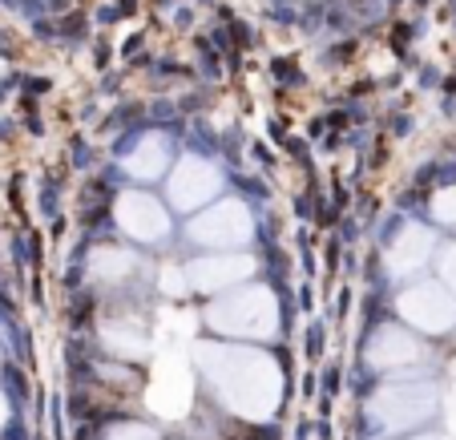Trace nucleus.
<instances>
[{
	"label": "nucleus",
	"instance_id": "4",
	"mask_svg": "<svg viewBox=\"0 0 456 440\" xmlns=\"http://www.w3.org/2000/svg\"><path fill=\"white\" fill-rule=\"evenodd\" d=\"M250 234H255V222H250L246 202H239V198H227L218 206H206L202 214L190 218V239L198 246H210V251H234Z\"/></svg>",
	"mask_w": 456,
	"mask_h": 440
},
{
	"label": "nucleus",
	"instance_id": "2",
	"mask_svg": "<svg viewBox=\"0 0 456 440\" xmlns=\"http://www.w3.org/2000/svg\"><path fill=\"white\" fill-rule=\"evenodd\" d=\"M279 319L283 315L275 291L259 283H239L206 307V327L218 331L222 340H275Z\"/></svg>",
	"mask_w": 456,
	"mask_h": 440
},
{
	"label": "nucleus",
	"instance_id": "13",
	"mask_svg": "<svg viewBox=\"0 0 456 440\" xmlns=\"http://www.w3.org/2000/svg\"><path fill=\"white\" fill-rule=\"evenodd\" d=\"M101 343L121 359H142L149 352V331L138 319H109L101 327Z\"/></svg>",
	"mask_w": 456,
	"mask_h": 440
},
{
	"label": "nucleus",
	"instance_id": "7",
	"mask_svg": "<svg viewBox=\"0 0 456 440\" xmlns=\"http://www.w3.org/2000/svg\"><path fill=\"white\" fill-rule=\"evenodd\" d=\"M222 186V174L210 158H198V154H186L178 162V170H170V202L178 211H198L206 206Z\"/></svg>",
	"mask_w": 456,
	"mask_h": 440
},
{
	"label": "nucleus",
	"instance_id": "19",
	"mask_svg": "<svg viewBox=\"0 0 456 440\" xmlns=\"http://www.w3.org/2000/svg\"><path fill=\"white\" fill-rule=\"evenodd\" d=\"M4 424H8V400L0 396V428H4Z\"/></svg>",
	"mask_w": 456,
	"mask_h": 440
},
{
	"label": "nucleus",
	"instance_id": "12",
	"mask_svg": "<svg viewBox=\"0 0 456 440\" xmlns=\"http://www.w3.org/2000/svg\"><path fill=\"white\" fill-rule=\"evenodd\" d=\"M149 408L162 416H182L190 408V375L182 364H166V372H158L149 388Z\"/></svg>",
	"mask_w": 456,
	"mask_h": 440
},
{
	"label": "nucleus",
	"instance_id": "11",
	"mask_svg": "<svg viewBox=\"0 0 456 440\" xmlns=\"http://www.w3.org/2000/svg\"><path fill=\"white\" fill-rule=\"evenodd\" d=\"M166 166H170V138H162V133H146V138H138V142L121 154V170L138 182L162 178Z\"/></svg>",
	"mask_w": 456,
	"mask_h": 440
},
{
	"label": "nucleus",
	"instance_id": "18",
	"mask_svg": "<svg viewBox=\"0 0 456 440\" xmlns=\"http://www.w3.org/2000/svg\"><path fill=\"white\" fill-rule=\"evenodd\" d=\"M162 287H166V291H174V295H178L182 287H186V279H178L174 271H162Z\"/></svg>",
	"mask_w": 456,
	"mask_h": 440
},
{
	"label": "nucleus",
	"instance_id": "1",
	"mask_svg": "<svg viewBox=\"0 0 456 440\" xmlns=\"http://www.w3.org/2000/svg\"><path fill=\"white\" fill-rule=\"evenodd\" d=\"M194 368L206 380V388L218 396V404L243 416V420H271L283 400V372L259 347L246 343H198Z\"/></svg>",
	"mask_w": 456,
	"mask_h": 440
},
{
	"label": "nucleus",
	"instance_id": "15",
	"mask_svg": "<svg viewBox=\"0 0 456 440\" xmlns=\"http://www.w3.org/2000/svg\"><path fill=\"white\" fill-rule=\"evenodd\" d=\"M432 214H436L440 222H448V227H456V186H448V190H440L436 202H432Z\"/></svg>",
	"mask_w": 456,
	"mask_h": 440
},
{
	"label": "nucleus",
	"instance_id": "10",
	"mask_svg": "<svg viewBox=\"0 0 456 440\" xmlns=\"http://www.w3.org/2000/svg\"><path fill=\"white\" fill-rule=\"evenodd\" d=\"M432 246H436V239H432V230H428V227H420V222H408V227H400V234H391L388 255H384V262H388V275H391V279L416 275L424 262H428Z\"/></svg>",
	"mask_w": 456,
	"mask_h": 440
},
{
	"label": "nucleus",
	"instance_id": "3",
	"mask_svg": "<svg viewBox=\"0 0 456 440\" xmlns=\"http://www.w3.org/2000/svg\"><path fill=\"white\" fill-rule=\"evenodd\" d=\"M440 408V388L432 380H391L368 400V420L380 432H408L432 420Z\"/></svg>",
	"mask_w": 456,
	"mask_h": 440
},
{
	"label": "nucleus",
	"instance_id": "17",
	"mask_svg": "<svg viewBox=\"0 0 456 440\" xmlns=\"http://www.w3.org/2000/svg\"><path fill=\"white\" fill-rule=\"evenodd\" d=\"M440 279H444L448 295L456 299V246H448V251H444V259H440Z\"/></svg>",
	"mask_w": 456,
	"mask_h": 440
},
{
	"label": "nucleus",
	"instance_id": "14",
	"mask_svg": "<svg viewBox=\"0 0 456 440\" xmlns=\"http://www.w3.org/2000/svg\"><path fill=\"white\" fill-rule=\"evenodd\" d=\"M138 271V259H133L130 251H117V246H101L89 255V275L98 279V283H121V279H130Z\"/></svg>",
	"mask_w": 456,
	"mask_h": 440
},
{
	"label": "nucleus",
	"instance_id": "8",
	"mask_svg": "<svg viewBox=\"0 0 456 440\" xmlns=\"http://www.w3.org/2000/svg\"><path fill=\"white\" fill-rule=\"evenodd\" d=\"M250 275H255V259L250 255H230V251L186 262V287L206 291V295H222L230 287L246 283Z\"/></svg>",
	"mask_w": 456,
	"mask_h": 440
},
{
	"label": "nucleus",
	"instance_id": "5",
	"mask_svg": "<svg viewBox=\"0 0 456 440\" xmlns=\"http://www.w3.org/2000/svg\"><path fill=\"white\" fill-rule=\"evenodd\" d=\"M396 307L404 315V324H412L424 335H444L456 327V299L444 283H412L396 299Z\"/></svg>",
	"mask_w": 456,
	"mask_h": 440
},
{
	"label": "nucleus",
	"instance_id": "16",
	"mask_svg": "<svg viewBox=\"0 0 456 440\" xmlns=\"http://www.w3.org/2000/svg\"><path fill=\"white\" fill-rule=\"evenodd\" d=\"M105 440H158V432L146 424H117V428H109Z\"/></svg>",
	"mask_w": 456,
	"mask_h": 440
},
{
	"label": "nucleus",
	"instance_id": "9",
	"mask_svg": "<svg viewBox=\"0 0 456 440\" xmlns=\"http://www.w3.org/2000/svg\"><path fill=\"white\" fill-rule=\"evenodd\" d=\"M420 359H424V343L396 324H384L368 343V364L375 372H400V368H412Z\"/></svg>",
	"mask_w": 456,
	"mask_h": 440
},
{
	"label": "nucleus",
	"instance_id": "20",
	"mask_svg": "<svg viewBox=\"0 0 456 440\" xmlns=\"http://www.w3.org/2000/svg\"><path fill=\"white\" fill-rule=\"evenodd\" d=\"M412 440H444V436H436V432H424V436H412Z\"/></svg>",
	"mask_w": 456,
	"mask_h": 440
},
{
	"label": "nucleus",
	"instance_id": "6",
	"mask_svg": "<svg viewBox=\"0 0 456 440\" xmlns=\"http://www.w3.org/2000/svg\"><path fill=\"white\" fill-rule=\"evenodd\" d=\"M117 230L130 234L133 243H162L170 234V214L154 194H142V190H126L114 206Z\"/></svg>",
	"mask_w": 456,
	"mask_h": 440
}]
</instances>
